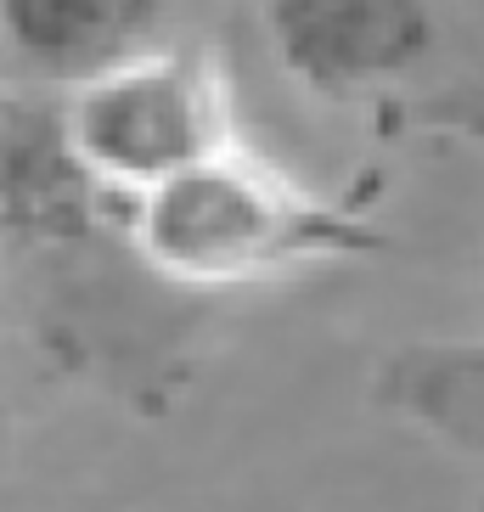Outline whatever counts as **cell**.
Returning a JSON list of instances; mask_svg holds the SVG:
<instances>
[{
  "label": "cell",
  "mask_w": 484,
  "mask_h": 512,
  "mask_svg": "<svg viewBox=\"0 0 484 512\" xmlns=\"http://www.w3.org/2000/svg\"><path fill=\"white\" fill-rule=\"evenodd\" d=\"M57 130L96 192L124 203L237 147L220 68L175 46H152L68 85L57 102Z\"/></svg>",
  "instance_id": "cell-2"
},
{
  "label": "cell",
  "mask_w": 484,
  "mask_h": 512,
  "mask_svg": "<svg viewBox=\"0 0 484 512\" xmlns=\"http://www.w3.org/2000/svg\"><path fill=\"white\" fill-rule=\"evenodd\" d=\"M276 68L316 96H372L428 62L439 40L434 0H265Z\"/></svg>",
  "instance_id": "cell-3"
},
{
  "label": "cell",
  "mask_w": 484,
  "mask_h": 512,
  "mask_svg": "<svg viewBox=\"0 0 484 512\" xmlns=\"http://www.w3.org/2000/svg\"><path fill=\"white\" fill-rule=\"evenodd\" d=\"M445 124H456V130H468V136L484 141V91L473 96V102H456L451 113H445Z\"/></svg>",
  "instance_id": "cell-5"
},
{
  "label": "cell",
  "mask_w": 484,
  "mask_h": 512,
  "mask_svg": "<svg viewBox=\"0 0 484 512\" xmlns=\"http://www.w3.org/2000/svg\"><path fill=\"white\" fill-rule=\"evenodd\" d=\"M130 242L164 282L214 293L361 259L378 248V231L237 141L141 192L130 203Z\"/></svg>",
  "instance_id": "cell-1"
},
{
  "label": "cell",
  "mask_w": 484,
  "mask_h": 512,
  "mask_svg": "<svg viewBox=\"0 0 484 512\" xmlns=\"http://www.w3.org/2000/svg\"><path fill=\"white\" fill-rule=\"evenodd\" d=\"M169 0H0V40L29 74L79 85L164 46Z\"/></svg>",
  "instance_id": "cell-4"
}]
</instances>
